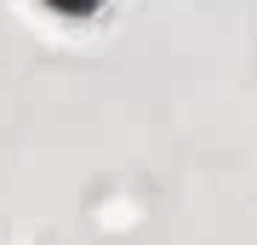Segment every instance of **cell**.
I'll list each match as a JSON object with an SVG mask.
<instances>
[{
  "label": "cell",
  "instance_id": "cell-1",
  "mask_svg": "<svg viewBox=\"0 0 257 245\" xmlns=\"http://www.w3.org/2000/svg\"><path fill=\"white\" fill-rule=\"evenodd\" d=\"M52 6H57V12H69V18H86V12L97 6V0H52Z\"/></svg>",
  "mask_w": 257,
  "mask_h": 245
}]
</instances>
